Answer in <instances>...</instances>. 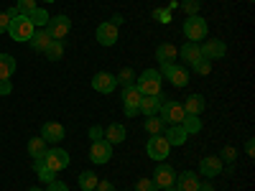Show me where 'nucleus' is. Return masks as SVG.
<instances>
[{"instance_id":"1","label":"nucleus","mask_w":255,"mask_h":191,"mask_svg":"<svg viewBox=\"0 0 255 191\" xmlns=\"http://www.w3.org/2000/svg\"><path fill=\"white\" fill-rule=\"evenodd\" d=\"M33 23L26 18V15H15L13 20H10V26H8V36L13 38V41H20V44H28V38L33 36Z\"/></svg>"},{"instance_id":"2","label":"nucleus","mask_w":255,"mask_h":191,"mask_svg":"<svg viewBox=\"0 0 255 191\" xmlns=\"http://www.w3.org/2000/svg\"><path fill=\"white\" fill-rule=\"evenodd\" d=\"M33 161H41L46 168H51L54 174H59L69 166V153L64 151V148H46V153L41 158H33Z\"/></svg>"},{"instance_id":"3","label":"nucleus","mask_w":255,"mask_h":191,"mask_svg":"<svg viewBox=\"0 0 255 191\" xmlns=\"http://www.w3.org/2000/svg\"><path fill=\"white\" fill-rule=\"evenodd\" d=\"M161 72L158 69H145L143 74H138L135 79V87L140 95H158L161 92Z\"/></svg>"},{"instance_id":"4","label":"nucleus","mask_w":255,"mask_h":191,"mask_svg":"<svg viewBox=\"0 0 255 191\" xmlns=\"http://www.w3.org/2000/svg\"><path fill=\"white\" fill-rule=\"evenodd\" d=\"M207 31H209V26H207V20H204L202 15H189V18H186V23H184V36H186L189 41L199 44V41L207 38Z\"/></svg>"},{"instance_id":"5","label":"nucleus","mask_w":255,"mask_h":191,"mask_svg":"<svg viewBox=\"0 0 255 191\" xmlns=\"http://www.w3.org/2000/svg\"><path fill=\"white\" fill-rule=\"evenodd\" d=\"M158 115L163 117V122H166V125H181V122H184V117H186L184 107H181L179 102H174V99H163Z\"/></svg>"},{"instance_id":"6","label":"nucleus","mask_w":255,"mask_h":191,"mask_svg":"<svg viewBox=\"0 0 255 191\" xmlns=\"http://www.w3.org/2000/svg\"><path fill=\"white\" fill-rule=\"evenodd\" d=\"M168 151H171V145H168V140L163 135H153L151 140H148V145H145L148 158H153L156 163H161L163 158H168Z\"/></svg>"},{"instance_id":"7","label":"nucleus","mask_w":255,"mask_h":191,"mask_svg":"<svg viewBox=\"0 0 255 191\" xmlns=\"http://www.w3.org/2000/svg\"><path fill=\"white\" fill-rule=\"evenodd\" d=\"M72 28V20L67 15H49V23H46V31L54 41H64V36L69 33Z\"/></svg>"},{"instance_id":"8","label":"nucleus","mask_w":255,"mask_h":191,"mask_svg":"<svg viewBox=\"0 0 255 191\" xmlns=\"http://www.w3.org/2000/svg\"><path fill=\"white\" fill-rule=\"evenodd\" d=\"M199 49H202V59H207V61H220L227 54V44L220 38H204V44Z\"/></svg>"},{"instance_id":"9","label":"nucleus","mask_w":255,"mask_h":191,"mask_svg":"<svg viewBox=\"0 0 255 191\" xmlns=\"http://www.w3.org/2000/svg\"><path fill=\"white\" fill-rule=\"evenodd\" d=\"M113 158V145L108 143V140H95L92 143V148H90V161L92 163H97V166H102V163H108Z\"/></svg>"},{"instance_id":"10","label":"nucleus","mask_w":255,"mask_h":191,"mask_svg":"<svg viewBox=\"0 0 255 191\" xmlns=\"http://www.w3.org/2000/svg\"><path fill=\"white\" fill-rule=\"evenodd\" d=\"M140 92L135 84H130V87H123V107H125V115L128 117H133L138 115V102H140Z\"/></svg>"},{"instance_id":"11","label":"nucleus","mask_w":255,"mask_h":191,"mask_svg":"<svg viewBox=\"0 0 255 191\" xmlns=\"http://www.w3.org/2000/svg\"><path fill=\"white\" fill-rule=\"evenodd\" d=\"M115 87H118V79H115V74H110V72H97V74L92 77V90H95V92L110 95V92H115Z\"/></svg>"},{"instance_id":"12","label":"nucleus","mask_w":255,"mask_h":191,"mask_svg":"<svg viewBox=\"0 0 255 191\" xmlns=\"http://www.w3.org/2000/svg\"><path fill=\"white\" fill-rule=\"evenodd\" d=\"M161 104H163V92H158V95H143L140 102H138V112H143L145 117L158 115Z\"/></svg>"},{"instance_id":"13","label":"nucleus","mask_w":255,"mask_h":191,"mask_svg":"<svg viewBox=\"0 0 255 191\" xmlns=\"http://www.w3.org/2000/svg\"><path fill=\"white\" fill-rule=\"evenodd\" d=\"M161 77H168V82H171L174 87H186L189 84V72L176 67V64H166V67H161Z\"/></svg>"},{"instance_id":"14","label":"nucleus","mask_w":255,"mask_h":191,"mask_svg":"<svg viewBox=\"0 0 255 191\" xmlns=\"http://www.w3.org/2000/svg\"><path fill=\"white\" fill-rule=\"evenodd\" d=\"M176 181V171L168 163H158L156 166V171H153V184L156 189H166V186H174Z\"/></svg>"},{"instance_id":"15","label":"nucleus","mask_w":255,"mask_h":191,"mask_svg":"<svg viewBox=\"0 0 255 191\" xmlns=\"http://www.w3.org/2000/svg\"><path fill=\"white\" fill-rule=\"evenodd\" d=\"M97 44L100 46H115L118 44V26H113L110 20H105V23L97 26Z\"/></svg>"},{"instance_id":"16","label":"nucleus","mask_w":255,"mask_h":191,"mask_svg":"<svg viewBox=\"0 0 255 191\" xmlns=\"http://www.w3.org/2000/svg\"><path fill=\"white\" fill-rule=\"evenodd\" d=\"M199 174H202L204 179L220 176V174H222V161H220V156H204L202 163H199Z\"/></svg>"},{"instance_id":"17","label":"nucleus","mask_w":255,"mask_h":191,"mask_svg":"<svg viewBox=\"0 0 255 191\" xmlns=\"http://www.w3.org/2000/svg\"><path fill=\"white\" fill-rule=\"evenodd\" d=\"M64 135H67V133H64V125L61 122H46L44 127H41V138H44L46 143H61L64 140Z\"/></svg>"},{"instance_id":"18","label":"nucleus","mask_w":255,"mask_h":191,"mask_svg":"<svg viewBox=\"0 0 255 191\" xmlns=\"http://www.w3.org/2000/svg\"><path fill=\"white\" fill-rule=\"evenodd\" d=\"M199 181H202V179H199L194 171H181L174 184H176L179 191H199Z\"/></svg>"},{"instance_id":"19","label":"nucleus","mask_w":255,"mask_h":191,"mask_svg":"<svg viewBox=\"0 0 255 191\" xmlns=\"http://www.w3.org/2000/svg\"><path fill=\"white\" fill-rule=\"evenodd\" d=\"M51 36H49V31L46 28H36L33 31V36L28 38V46L33 49V51H41V54H44L46 49H49V44H51Z\"/></svg>"},{"instance_id":"20","label":"nucleus","mask_w":255,"mask_h":191,"mask_svg":"<svg viewBox=\"0 0 255 191\" xmlns=\"http://www.w3.org/2000/svg\"><path fill=\"white\" fill-rule=\"evenodd\" d=\"M156 59H158L161 67H166V64H176V59H179V49H176L174 44H158V49H156Z\"/></svg>"},{"instance_id":"21","label":"nucleus","mask_w":255,"mask_h":191,"mask_svg":"<svg viewBox=\"0 0 255 191\" xmlns=\"http://www.w3.org/2000/svg\"><path fill=\"white\" fill-rule=\"evenodd\" d=\"M163 138L168 140V145H184L189 133L184 130L181 125H166V130H163Z\"/></svg>"},{"instance_id":"22","label":"nucleus","mask_w":255,"mask_h":191,"mask_svg":"<svg viewBox=\"0 0 255 191\" xmlns=\"http://www.w3.org/2000/svg\"><path fill=\"white\" fill-rule=\"evenodd\" d=\"M181 107H184V112H186V115L199 117V115L204 112V107H207V102H204V97H202V95H189V97H186V102L181 104Z\"/></svg>"},{"instance_id":"23","label":"nucleus","mask_w":255,"mask_h":191,"mask_svg":"<svg viewBox=\"0 0 255 191\" xmlns=\"http://www.w3.org/2000/svg\"><path fill=\"white\" fill-rule=\"evenodd\" d=\"M179 56L186 64H194L197 59H202V49H199V44H194V41H186V44L179 49Z\"/></svg>"},{"instance_id":"24","label":"nucleus","mask_w":255,"mask_h":191,"mask_svg":"<svg viewBox=\"0 0 255 191\" xmlns=\"http://www.w3.org/2000/svg\"><path fill=\"white\" fill-rule=\"evenodd\" d=\"M15 74V59L10 54H0V79H10Z\"/></svg>"},{"instance_id":"25","label":"nucleus","mask_w":255,"mask_h":191,"mask_svg":"<svg viewBox=\"0 0 255 191\" xmlns=\"http://www.w3.org/2000/svg\"><path fill=\"white\" fill-rule=\"evenodd\" d=\"M105 140H108L110 145H115V143H123L125 140V127L120 125V122H113L108 130H105Z\"/></svg>"},{"instance_id":"26","label":"nucleus","mask_w":255,"mask_h":191,"mask_svg":"<svg viewBox=\"0 0 255 191\" xmlns=\"http://www.w3.org/2000/svg\"><path fill=\"white\" fill-rule=\"evenodd\" d=\"M166 130V122L161 115H151V117H145V133H151V135H163Z\"/></svg>"},{"instance_id":"27","label":"nucleus","mask_w":255,"mask_h":191,"mask_svg":"<svg viewBox=\"0 0 255 191\" xmlns=\"http://www.w3.org/2000/svg\"><path fill=\"white\" fill-rule=\"evenodd\" d=\"M44 153H46V140L41 138V135H38V138H31V140H28V156H31V158H41Z\"/></svg>"},{"instance_id":"28","label":"nucleus","mask_w":255,"mask_h":191,"mask_svg":"<svg viewBox=\"0 0 255 191\" xmlns=\"http://www.w3.org/2000/svg\"><path fill=\"white\" fill-rule=\"evenodd\" d=\"M44 54H46V59H49V61H59V59L64 56V41H51L49 49H46Z\"/></svg>"},{"instance_id":"29","label":"nucleus","mask_w":255,"mask_h":191,"mask_svg":"<svg viewBox=\"0 0 255 191\" xmlns=\"http://www.w3.org/2000/svg\"><path fill=\"white\" fill-rule=\"evenodd\" d=\"M33 168H36V174H38V179L44 181V184H51L54 179H56V174L51 171V168H46L41 161H33Z\"/></svg>"},{"instance_id":"30","label":"nucleus","mask_w":255,"mask_h":191,"mask_svg":"<svg viewBox=\"0 0 255 191\" xmlns=\"http://www.w3.org/2000/svg\"><path fill=\"white\" fill-rule=\"evenodd\" d=\"M79 186H82L84 191H95V186H97V174H92V171L79 174Z\"/></svg>"},{"instance_id":"31","label":"nucleus","mask_w":255,"mask_h":191,"mask_svg":"<svg viewBox=\"0 0 255 191\" xmlns=\"http://www.w3.org/2000/svg\"><path fill=\"white\" fill-rule=\"evenodd\" d=\"M135 72L130 69V67H125V69H120V74L115 77L118 79V84H123V87H130V84H135Z\"/></svg>"},{"instance_id":"32","label":"nucleus","mask_w":255,"mask_h":191,"mask_svg":"<svg viewBox=\"0 0 255 191\" xmlns=\"http://www.w3.org/2000/svg\"><path fill=\"white\" fill-rule=\"evenodd\" d=\"M181 127H184V130L191 135V133H199L202 130V120L199 117H194V115H186L184 117V122H181Z\"/></svg>"},{"instance_id":"33","label":"nucleus","mask_w":255,"mask_h":191,"mask_svg":"<svg viewBox=\"0 0 255 191\" xmlns=\"http://www.w3.org/2000/svg\"><path fill=\"white\" fill-rule=\"evenodd\" d=\"M28 20L33 23V28H36V26H46V23H49V13H46L44 8H36V10L28 15Z\"/></svg>"},{"instance_id":"34","label":"nucleus","mask_w":255,"mask_h":191,"mask_svg":"<svg viewBox=\"0 0 255 191\" xmlns=\"http://www.w3.org/2000/svg\"><path fill=\"white\" fill-rule=\"evenodd\" d=\"M15 10H18V15H26V18H28V15L36 10V0H18Z\"/></svg>"},{"instance_id":"35","label":"nucleus","mask_w":255,"mask_h":191,"mask_svg":"<svg viewBox=\"0 0 255 191\" xmlns=\"http://www.w3.org/2000/svg\"><path fill=\"white\" fill-rule=\"evenodd\" d=\"M18 15V10L15 8H10V10H3L0 13V33H5L8 31V26H10V20Z\"/></svg>"},{"instance_id":"36","label":"nucleus","mask_w":255,"mask_h":191,"mask_svg":"<svg viewBox=\"0 0 255 191\" xmlns=\"http://www.w3.org/2000/svg\"><path fill=\"white\" fill-rule=\"evenodd\" d=\"M181 8H184L186 15H199L202 3H199V0H181Z\"/></svg>"},{"instance_id":"37","label":"nucleus","mask_w":255,"mask_h":191,"mask_svg":"<svg viewBox=\"0 0 255 191\" xmlns=\"http://www.w3.org/2000/svg\"><path fill=\"white\" fill-rule=\"evenodd\" d=\"M191 69H194L197 74H209V72H212V61H207V59H197L194 64H191Z\"/></svg>"},{"instance_id":"38","label":"nucleus","mask_w":255,"mask_h":191,"mask_svg":"<svg viewBox=\"0 0 255 191\" xmlns=\"http://www.w3.org/2000/svg\"><path fill=\"white\" fill-rule=\"evenodd\" d=\"M235 158H238V151H235L232 145H225V148H222V153H220V161H222V163H225V161H227V163H232Z\"/></svg>"},{"instance_id":"39","label":"nucleus","mask_w":255,"mask_h":191,"mask_svg":"<svg viewBox=\"0 0 255 191\" xmlns=\"http://www.w3.org/2000/svg\"><path fill=\"white\" fill-rule=\"evenodd\" d=\"M135 191H158V189H156L153 179H138V184H135Z\"/></svg>"},{"instance_id":"40","label":"nucleus","mask_w":255,"mask_h":191,"mask_svg":"<svg viewBox=\"0 0 255 191\" xmlns=\"http://www.w3.org/2000/svg\"><path fill=\"white\" fill-rule=\"evenodd\" d=\"M90 138H92V143H95V140H102V138H105V130H102L100 125H92V127H90Z\"/></svg>"},{"instance_id":"41","label":"nucleus","mask_w":255,"mask_h":191,"mask_svg":"<svg viewBox=\"0 0 255 191\" xmlns=\"http://www.w3.org/2000/svg\"><path fill=\"white\" fill-rule=\"evenodd\" d=\"M13 92V84H10V79H0V95H10Z\"/></svg>"},{"instance_id":"42","label":"nucleus","mask_w":255,"mask_h":191,"mask_svg":"<svg viewBox=\"0 0 255 191\" xmlns=\"http://www.w3.org/2000/svg\"><path fill=\"white\" fill-rule=\"evenodd\" d=\"M46 191H69V186H67V184H61V181H56V179H54V181L49 184V189H46Z\"/></svg>"},{"instance_id":"43","label":"nucleus","mask_w":255,"mask_h":191,"mask_svg":"<svg viewBox=\"0 0 255 191\" xmlns=\"http://www.w3.org/2000/svg\"><path fill=\"white\" fill-rule=\"evenodd\" d=\"M95 191H115V186H113L110 181H97V186H95Z\"/></svg>"},{"instance_id":"44","label":"nucleus","mask_w":255,"mask_h":191,"mask_svg":"<svg viewBox=\"0 0 255 191\" xmlns=\"http://www.w3.org/2000/svg\"><path fill=\"white\" fill-rule=\"evenodd\" d=\"M245 153H248L250 158L255 156V140H253V138H248V143H245Z\"/></svg>"},{"instance_id":"45","label":"nucleus","mask_w":255,"mask_h":191,"mask_svg":"<svg viewBox=\"0 0 255 191\" xmlns=\"http://www.w3.org/2000/svg\"><path fill=\"white\" fill-rule=\"evenodd\" d=\"M199 191H215L209 181H199Z\"/></svg>"},{"instance_id":"46","label":"nucleus","mask_w":255,"mask_h":191,"mask_svg":"<svg viewBox=\"0 0 255 191\" xmlns=\"http://www.w3.org/2000/svg\"><path fill=\"white\" fill-rule=\"evenodd\" d=\"M110 23H113V26H120V23H123V15H113Z\"/></svg>"},{"instance_id":"47","label":"nucleus","mask_w":255,"mask_h":191,"mask_svg":"<svg viewBox=\"0 0 255 191\" xmlns=\"http://www.w3.org/2000/svg\"><path fill=\"white\" fill-rule=\"evenodd\" d=\"M161 191H179V189H176V184H174V186H166V189H161Z\"/></svg>"},{"instance_id":"48","label":"nucleus","mask_w":255,"mask_h":191,"mask_svg":"<svg viewBox=\"0 0 255 191\" xmlns=\"http://www.w3.org/2000/svg\"><path fill=\"white\" fill-rule=\"evenodd\" d=\"M28 191H44V189H38V186H33V189H28Z\"/></svg>"},{"instance_id":"49","label":"nucleus","mask_w":255,"mask_h":191,"mask_svg":"<svg viewBox=\"0 0 255 191\" xmlns=\"http://www.w3.org/2000/svg\"><path fill=\"white\" fill-rule=\"evenodd\" d=\"M44 3H56V0H44Z\"/></svg>"}]
</instances>
